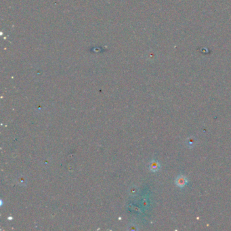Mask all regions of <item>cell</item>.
<instances>
[{
	"instance_id": "1",
	"label": "cell",
	"mask_w": 231,
	"mask_h": 231,
	"mask_svg": "<svg viewBox=\"0 0 231 231\" xmlns=\"http://www.w3.org/2000/svg\"><path fill=\"white\" fill-rule=\"evenodd\" d=\"M187 179H186V178L184 176H179L176 179V184L178 186V187H184V186L187 184Z\"/></svg>"
},
{
	"instance_id": "2",
	"label": "cell",
	"mask_w": 231,
	"mask_h": 231,
	"mask_svg": "<svg viewBox=\"0 0 231 231\" xmlns=\"http://www.w3.org/2000/svg\"><path fill=\"white\" fill-rule=\"evenodd\" d=\"M159 166L157 162H151V165H150V168L151 170L152 171H157L159 169Z\"/></svg>"
}]
</instances>
